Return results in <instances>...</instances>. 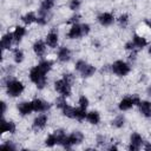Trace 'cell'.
<instances>
[{"mask_svg": "<svg viewBox=\"0 0 151 151\" xmlns=\"http://www.w3.org/2000/svg\"><path fill=\"white\" fill-rule=\"evenodd\" d=\"M52 61L51 60H42L37 66H34L29 71V79L37 85L38 88H44L46 85V73L51 70Z\"/></svg>", "mask_w": 151, "mask_h": 151, "instance_id": "obj_1", "label": "cell"}, {"mask_svg": "<svg viewBox=\"0 0 151 151\" xmlns=\"http://www.w3.org/2000/svg\"><path fill=\"white\" fill-rule=\"evenodd\" d=\"M24 85L21 81L17 80V79H9L6 84V90H7V94L11 97H18L24 91Z\"/></svg>", "mask_w": 151, "mask_h": 151, "instance_id": "obj_2", "label": "cell"}, {"mask_svg": "<svg viewBox=\"0 0 151 151\" xmlns=\"http://www.w3.org/2000/svg\"><path fill=\"white\" fill-rule=\"evenodd\" d=\"M65 138H66V133H65L63 130H57V131H54L53 133H51V134L46 138L45 145H46V146H50V147L54 146L55 144L63 145Z\"/></svg>", "mask_w": 151, "mask_h": 151, "instance_id": "obj_3", "label": "cell"}, {"mask_svg": "<svg viewBox=\"0 0 151 151\" xmlns=\"http://www.w3.org/2000/svg\"><path fill=\"white\" fill-rule=\"evenodd\" d=\"M83 139H84V134H83L80 131H74V132H72L71 134L66 136V138H65V140H64V143H63V146H64L65 149H70V147H72L73 145L80 144V143L83 142Z\"/></svg>", "mask_w": 151, "mask_h": 151, "instance_id": "obj_4", "label": "cell"}, {"mask_svg": "<svg viewBox=\"0 0 151 151\" xmlns=\"http://www.w3.org/2000/svg\"><path fill=\"white\" fill-rule=\"evenodd\" d=\"M111 68H112L113 73H116V74L119 76V77L126 76V74L130 72V70H131L130 65H129L127 63L123 61V60H117V61H114V63L112 64Z\"/></svg>", "mask_w": 151, "mask_h": 151, "instance_id": "obj_5", "label": "cell"}, {"mask_svg": "<svg viewBox=\"0 0 151 151\" xmlns=\"http://www.w3.org/2000/svg\"><path fill=\"white\" fill-rule=\"evenodd\" d=\"M54 87H55V90H57L63 97H70V96H71V84L67 83L66 80H64V79L57 80V81L54 83Z\"/></svg>", "mask_w": 151, "mask_h": 151, "instance_id": "obj_6", "label": "cell"}, {"mask_svg": "<svg viewBox=\"0 0 151 151\" xmlns=\"http://www.w3.org/2000/svg\"><path fill=\"white\" fill-rule=\"evenodd\" d=\"M139 98L137 97V96H134V97H125V98H123L122 100H120V103H119V110L120 111H127V110H130L133 105H138L139 104Z\"/></svg>", "mask_w": 151, "mask_h": 151, "instance_id": "obj_7", "label": "cell"}, {"mask_svg": "<svg viewBox=\"0 0 151 151\" xmlns=\"http://www.w3.org/2000/svg\"><path fill=\"white\" fill-rule=\"evenodd\" d=\"M143 138L140 134L138 133H132L131 137H130V146H129V150L130 151H138L140 149V146L143 145Z\"/></svg>", "mask_w": 151, "mask_h": 151, "instance_id": "obj_8", "label": "cell"}, {"mask_svg": "<svg viewBox=\"0 0 151 151\" xmlns=\"http://www.w3.org/2000/svg\"><path fill=\"white\" fill-rule=\"evenodd\" d=\"M47 124V116L46 114H40L34 120H33V124H32V129L34 131H39V130H42Z\"/></svg>", "mask_w": 151, "mask_h": 151, "instance_id": "obj_9", "label": "cell"}, {"mask_svg": "<svg viewBox=\"0 0 151 151\" xmlns=\"http://www.w3.org/2000/svg\"><path fill=\"white\" fill-rule=\"evenodd\" d=\"M83 35H84L83 28H81V25H79V24H73L67 33V38H70V39H78Z\"/></svg>", "mask_w": 151, "mask_h": 151, "instance_id": "obj_10", "label": "cell"}, {"mask_svg": "<svg viewBox=\"0 0 151 151\" xmlns=\"http://www.w3.org/2000/svg\"><path fill=\"white\" fill-rule=\"evenodd\" d=\"M18 110H19V112H20L21 116H27L32 111H34L32 101H22V103H20L18 105Z\"/></svg>", "mask_w": 151, "mask_h": 151, "instance_id": "obj_11", "label": "cell"}, {"mask_svg": "<svg viewBox=\"0 0 151 151\" xmlns=\"http://www.w3.org/2000/svg\"><path fill=\"white\" fill-rule=\"evenodd\" d=\"M138 106H139L140 113H142L144 117H146V118H150V117H151V101L142 100V101H139Z\"/></svg>", "mask_w": 151, "mask_h": 151, "instance_id": "obj_12", "label": "cell"}, {"mask_svg": "<svg viewBox=\"0 0 151 151\" xmlns=\"http://www.w3.org/2000/svg\"><path fill=\"white\" fill-rule=\"evenodd\" d=\"M113 20H114L113 15L111 13H109V12H104V13L98 15V21L103 26H110L113 22Z\"/></svg>", "mask_w": 151, "mask_h": 151, "instance_id": "obj_13", "label": "cell"}, {"mask_svg": "<svg viewBox=\"0 0 151 151\" xmlns=\"http://www.w3.org/2000/svg\"><path fill=\"white\" fill-rule=\"evenodd\" d=\"M32 104H33V109L35 112H45L50 109V104L41 99H34Z\"/></svg>", "mask_w": 151, "mask_h": 151, "instance_id": "obj_14", "label": "cell"}, {"mask_svg": "<svg viewBox=\"0 0 151 151\" xmlns=\"http://www.w3.org/2000/svg\"><path fill=\"white\" fill-rule=\"evenodd\" d=\"M71 59V51L67 47H60L58 51V60L61 63H66Z\"/></svg>", "mask_w": 151, "mask_h": 151, "instance_id": "obj_15", "label": "cell"}, {"mask_svg": "<svg viewBox=\"0 0 151 151\" xmlns=\"http://www.w3.org/2000/svg\"><path fill=\"white\" fill-rule=\"evenodd\" d=\"M33 51L38 57H42L45 54V52H46V44L44 41H41V40L35 41L34 45H33Z\"/></svg>", "mask_w": 151, "mask_h": 151, "instance_id": "obj_16", "label": "cell"}, {"mask_svg": "<svg viewBox=\"0 0 151 151\" xmlns=\"http://www.w3.org/2000/svg\"><path fill=\"white\" fill-rule=\"evenodd\" d=\"M5 132L14 133L15 132V124L13 122H6L2 118V120H1V132L0 133H5Z\"/></svg>", "mask_w": 151, "mask_h": 151, "instance_id": "obj_17", "label": "cell"}, {"mask_svg": "<svg viewBox=\"0 0 151 151\" xmlns=\"http://www.w3.org/2000/svg\"><path fill=\"white\" fill-rule=\"evenodd\" d=\"M14 40V35L13 33H6L2 38H1V48L2 50H7L11 47L12 42Z\"/></svg>", "mask_w": 151, "mask_h": 151, "instance_id": "obj_18", "label": "cell"}, {"mask_svg": "<svg viewBox=\"0 0 151 151\" xmlns=\"http://www.w3.org/2000/svg\"><path fill=\"white\" fill-rule=\"evenodd\" d=\"M46 44L50 47H57L58 45V33L55 31H51L46 37Z\"/></svg>", "mask_w": 151, "mask_h": 151, "instance_id": "obj_19", "label": "cell"}, {"mask_svg": "<svg viewBox=\"0 0 151 151\" xmlns=\"http://www.w3.org/2000/svg\"><path fill=\"white\" fill-rule=\"evenodd\" d=\"M25 34H26V28L22 27V26H17L15 29H14V32H13L14 41H15V42H20Z\"/></svg>", "mask_w": 151, "mask_h": 151, "instance_id": "obj_20", "label": "cell"}, {"mask_svg": "<svg viewBox=\"0 0 151 151\" xmlns=\"http://www.w3.org/2000/svg\"><path fill=\"white\" fill-rule=\"evenodd\" d=\"M132 41H133L136 48H143V47H145V46L147 45V40H146L145 38H143V37L138 35V34H134V35H133Z\"/></svg>", "mask_w": 151, "mask_h": 151, "instance_id": "obj_21", "label": "cell"}, {"mask_svg": "<svg viewBox=\"0 0 151 151\" xmlns=\"http://www.w3.org/2000/svg\"><path fill=\"white\" fill-rule=\"evenodd\" d=\"M60 110L63 111L64 116H66V117H68V118H76V111H77V109L70 106L67 103H66Z\"/></svg>", "mask_w": 151, "mask_h": 151, "instance_id": "obj_22", "label": "cell"}, {"mask_svg": "<svg viewBox=\"0 0 151 151\" xmlns=\"http://www.w3.org/2000/svg\"><path fill=\"white\" fill-rule=\"evenodd\" d=\"M86 119L88 120V123H91L93 125H97L100 122V116H99V113L97 111H91V112H87Z\"/></svg>", "mask_w": 151, "mask_h": 151, "instance_id": "obj_23", "label": "cell"}, {"mask_svg": "<svg viewBox=\"0 0 151 151\" xmlns=\"http://www.w3.org/2000/svg\"><path fill=\"white\" fill-rule=\"evenodd\" d=\"M53 5H54V1H53V0H42V2H41V5H40L39 14L48 13L50 9L53 7Z\"/></svg>", "mask_w": 151, "mask_h": 151, "instance_id": "obj_24", "label": "cell"}, {"mask_svg": "<svg viewBox=\"0 0 151 151\" xmlns=\"http://www.w3.org/2000/svg\"><path fill=\"white\" fill-rule=\"evenodd\" d=\"M94 72H96V67L92 66V65H88V64H87V65L80 71V74H81L83 78H88V77H91Z\"/></svg>", "mask_w": 151, "mask_h": 151, "instance_id": "obj_25", "label": "cell"}, {"mask_svg": "<svg viewBox=\"0 0 151 151\" xmlns=\"http://www.w3.org/2000/svg\"><path fill=\"white\" fill-rule=\"evenodd\" d=\"M37 19H38V17H37L33 12H28V13H26L25 15H22V18H21V20H22L26 25H31L32 22H35Z\"/></svg>", "mask_w": 151, "mask_h": 151, "instance_id": "obj_26", "label": "cell"}, {"mask_svg": "<svg viewBox=\"0 0 151 151\" xmlns=\"http://www.w3.org/2000/svg\"><path fill=\"white\" fill-rule=\"evenodd\" d=\"M124 124H125V118H124V116H117L113 120H112V126H114V127H117V129H120V127H123L124 126Z\"/></svg>", "mask_w": 151, "mask_h": 151, "instance_id": "obj_27", "label": "cell"}, {"mask_svg": "<svg viewBox=\"0 0 151 151\" xmlns=\"http://www.w3.org/2000/svg\"><path fill=\"white\" fill-rule=\"evenodd\" d=\"M13 58H14V61H15L17 64L21 63L22 59H24V52H22L21 50H19V48L14 50V52H13Z\"/></svg>", "mask_w": 151, "mask_h": 151, "instance_id": "obj_28", "label": "cell"}, {"mask_svg": "<svg viewBox=\"0 0 151 151\" xmlns=\"http://www.w3.org/2000/svg\"><path fill=\"white\" fill-rule=\"evenodd\" d=\"M78 103H79V107L83 109V110H86L87 106H88V99H87L85 96H80Z\"/></svg>", "mask_w": 151, "mask_h": 151, "instance_id": "obj_29", "label": "cell"}, {"mask_svg": "<svg viewBox=\"0 0 151 151\" xmlns=\"http://www.w3.org/2000/svg\"><path fill=\"white\" fill-rule=\"evenodd\" d=\"M118 22H119V25L122 27H126L127 24H129V15L127 14H122L119 17V19H118Z\"/></svg>", "mask_w": 151, "mask_h": 151, "instance_id": "obj_30", "label": "cell"}, {"mask_svg": "<svg viewBox=\"0 0 151 151\" xmlns=\"http://www.w3.org/2000/svg\"><path fill=\"white\" fill-rule=\"evenodd\" d=\"M80 7V0H71L70 1V9L77 11Z\"/></svg>", "mask_w": 151, "mask_h": 151, "instance_id": "obj_31", "label": "cell"}, {"mask_svg": "<svg viewBox=\"0 0 151 151\" xmlns=\"http://www.w3.org/2000/svg\"><path fill=\"white\" fill-rule=\"evenodd\" d=\"M86 65H87V64H86L84 60H78V61H77V64H76V70L80 72V71H81Z\"/></svg>", "mask_w": 151, "mask_h": 151, "instance_id": "obj_32", "label": "cell"}, {"mask_svg": "<svg viewBox=\"0 0 151 151\" xmlns=\"http://www.w3.org/2000/svg\"><path fill=\"white\" fill-rule=\"evenodd\" d=\"M63 79H64V80H66L67 83L72 84V81H73V76H72V74H70V73H65V74H64V77H63Z\"/></svg>", "mask_w": 151, "mask_h": 151, "instance_id": "obj_33", "label": "cell"}, {"mask_svg": "<svg viewBox=\"0 0 151 151\" xmlns=\"http://www.w3.org/2000/svg\"><path fill=\"white\" fill-rule=\"evenodd\" d=\"M81 28H83L84 35L88 34V32H90V25H88V24H81Z\"/></svg>", "mask_w": 151, "mask_h": 151, "instance_id": "obj_34", "label": "cell"}, {"mask_svg": "<svg viewBox=\"0 0 151 151\" xmlns=\"http://www.w3.org/2000/svg\"><path fill=\"white\" fill-rule=\"evenodd\" d=\"M125 48H126V50H132V51H134V50H136V46H134L133 41L131 40V41H129V42L125 44Z\"/></svg>", "mask_w": 151, "mask_h": 151, "instance_id": "obj_35", "label": "cell"}, {"mask_svg": "<svg viewBox=\"0 0 151 151\" xmlns=\"http://www.w3.org/2000/svg\"><path fill=\"white\" fill-rule=\"evenodd\" d=\"M97 143H98L99 145H104V144L106 143V137H104V136H98V137H97Z\"/></svg>", "mask_w": 151, "mask_h": 151, "instance_id": "obj_36", "label": "cell"}, {"mask_svg": "<svg viewBox=\"0 0 151 151\" xmlns=\"http://www.w3.org/2000/svg\"><path fill=\"white\" fill-rule=\"evenodd\" d=\"M1 147H5V149H11V150H15L17 146L13 145L12 143H5V144H1Z\"/></svg>", "mask_w": 151, "mask_h": 151, "instance_id": "obj_37", "label": "cell"}, {"mask_svg": "<svg viewBox=\"0 0 151 151\" xmlns=\"http://www.w3.org/2000/svg\"><path fill=\"white\" fill-rule=\"evenodd\" d=\"M79 19H80V15H79V14H76V15H73V17H72L67 22H73V24H76Z\"/></svg>", "mask_w": 151, "mask_h": 151, "instance_id": "obj_38", "label": "cell"}, {"mask_svg": "<svg viewBox=\"0 0 151 151\" xmlns=\"http://www.w3.org/2000/svg\"><path fill=\"white\" fill-rule=\"evenodd\" d=\"M6 112V103L5 101H1V113L4 114Z\"/></svg>", "mask_w": 151, "mask_h": 151, "instance_id": "obj_39", "label": "cell"}, {"mask_svg": "<svg viewBox=\"0 0 151 151\" xmlns=\"http://www.w3.org/2000/svg\"><path fill=\"white\" fill-rule=\"evenodd\" d=\"M146 93H147V96H149V97H151V85L147 87V90H146Z\"/></svg>", "mask_w": 151, "mask_h": 151, "instance_id": "obj_40", "label": "cell"}, {"mask_svg": "<svg viewBox=\"0 0 151 151\" xmlns=\"http://www.w3.org/2000/svg\"><path fill=\"white\" fill-rule=\"evenodd\" d=\"M109 150H117V146L112 145V146H110V147H109Z\"/></svg>", "mask_w": 151, "mask_h": 151, "instance_id": "obj_41", "label": "cell"}, {"mask_svg": "<svg viewBox=\"0 0 151 151\" xmlns=\"http://www.w3.org/2000/svg\"><path fill=\"white\" fill-rule=\"evenodd\" d=\"M145 150H147V151H149V150H151V144L146 145V146H145Z\"/></svg>", "mask_w": 151, "mask_h": 151, "instance_id": "obj_42", "label": "cell"}, {"mask_svg": "<svg viewBox=\"0 0 151 151\" xmlns=\"http://www.w3.org/2000/svg\"><path fill=\"white\" fill-rule=\"evenodd\" d=\"M146 24H147V26L151 28V21H146Z\"/></svg>", "mask_w": 151, "mask_h": 151, "instance_id": "obj_43", "label": "cell"}, {"mask_svg": "<svg viewBox=\"0 0 151 151\" xmlns=\"http://www.w3.org/2000/svg\"><path fill=\"white\" fill-rule=\"evenodd\" d=\"M147 52H149V54H150V55H151V46H150V47H149V51H147Z\"/></svg>", "mask_w": 151, "mask_h": 151, "instance_id": "obj_44", "label": "cell"}]
</instances>
